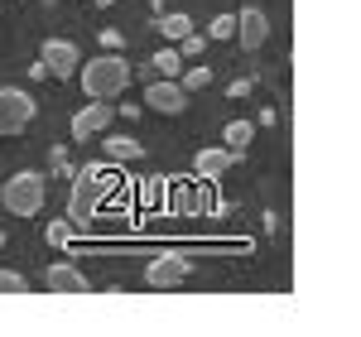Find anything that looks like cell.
Masks as SVG:
<instances>
[{
  "label": "cell",
  "instance_id": "6da1fadb",
  "mask_svg": "<svg viewBox=\"0 0 361 337\" xmlns=\"http://www.w3.org/2000/svg\"><path fill=\"white\" fill-rule=\"evenodd\" d=\"M116 168H102V164H87L82 173H78V183H73V202H68V222H73V231H87V226L97 222V202L116 188Z\"/></svg>",
  "mask_w": 361,
  "mask_h": 337
},
{
  "label": "cell",
  "instance_id": "7a4b0ae2",
  "mask_svg": "<svg viewBox=\"0 0 361 337\" xmlns=\"http://www.w3.org/2000/svg\"><path fill=\"white\" fill-rule=\"evenodd\" d=\"M126 87H130V63L116 54V49L102 54V58H92V63H82V92L92 102H111Z\"/></svg>",
  "mask_w": 361,
  "mask_h": 337
},
{
  "label": "cell",
  "instance_id": "3957f363",
  "mask_svg": "<svg viewBox=\"0 0 361 337\" xmlns=\"http://www.w3.org/2000/svg\"><path fill=\"white\" fill-rule=\"evenodd\" d=\"M0 202H5V212L10 217H39V207H44V173H15V178H5V188H0Z\"/></svg>",
  "mask_w": 361,
  "mask_h": 337
},
{
  "label": "cell",
  "instance_id": "277c9868",
  "mask_svg": "<svg viewBox=\"0 0 361 337\" xmlns=\"http://www.w3.org/2000/svg\"><path fill=\"white\" fill-rule=\"evenodd\" d=\"M34 121V97L20 87H0V135H20Z\"/></svg>",
  "mask_w": 361,
  "mask_h": 337
},
{
  "label": "cell",
  "instance_id": "5b68a950",
  "mask_svg": "<svg viewBox=\"0 0 361 337\" xmlns=\"http://www.w3.org/2000/svg\"><path fill=\"white\" fill-rule=\"evenodd\" d=\"M111 121H116L111 102H87L82 111L73 116V140H97V135H106Z\"/></svg>",
  "mask_w": 361,
  "mask_h": 337
},
{
  "label": "cell",
  "instance_id": "8992f818",
  "mask_svg": "<svg viewBox=\"0 0 361 337\" xmlns=\"http://www.w3.org/2000/svg\"><path fill=\"white\" fill-rule=\"evenodd\" d=\"M145 106L159 116H178L183 106H188V92L173 82V78H154V82L145 87Z\"/></svg>",
  "mask_w": 361,
  "mask_h": 337
},
{
  "label": "cell",
  "instance_id": "52a82bcc",
  "mask_svg": "<svg viewBox=\"0 0 361 337\" xmlns=\"http://www.w3.org/2000/svg\"><path fill=\"white\" fill-rule=\"evenodd\" d=\"M39 63L49 68V78H73L78 63H82V54H78V44H68V39H49L44 54H39Z\"/></svg>",
  "mask_w": 361,
  "mask_h": 337
},
{
  "label": "cell",
  "instance_id": "ba28073f",
  "mask_svg": "<svg viewBox=\"0 0 361 337\" xmlns=\"http://www.w3.org/2000/svg\"><path fill=\"white\" fill-rule=\"evenodd\" d=\"M145 280L154 284V289H178V284L188 280V260L183 255H154L149 270H145Z\"/></svg>",
  "mask_w": 361,
  "mask_h": 337
},
{
  "label": "cell",
  "instance_id": "9c48e42d",
  "mask_svg": "<svg viewBox=\"0 0 361 337\" xmlns=\"http://www.w3.org/2000/svg\"><path fill=\"white\" fill-rule=\"evenodd\" d=\"M236 39H241L246 54H255V49L270 39V20H265V10H255V5L241 10V15H236Z\"/></svg>",
  "mask_w": 361,
  "mask_h": 337
},
{
  "label": "cell",
  "instance_id": "30bf717a",
  "mask_svg": "<svg viewBox=\"0 0 361 337\" xmlns=\"http://www.w3.org/2000/svg\"><path fill=\"white\" fill-rule=\"evenodd\" d=\"M231 159H241V154H231V149H197L193 173H197V178H207V183H217L226 168H231Z\"/></svg>",
  "mask_w": 361,
  "mask_h": 337
},
{
  "label": "cell",
  "instance_id": "8fae6325",
  "mask_svg": "<svg viewBox=\"0 0 361 337\" xmlns=\"http://www.w3.org/2000/svg\"><path fill=\"white\" fill-rule=\"evenodd\" d=\"M49 289H58V294H92V284H87V275L78 270V265H49Z\"/></svg>",
  "mask_w": 361,
  "mask_h": 337
},
{
  "label": "cell",
  "instance_id": "7c38bea8",
  "mask_svg": "<svg viewBox=\"0 0 361 337\" xmlns=\"http://www.w3.org/2000/svg\"><path fill=\"white\" fill-rule=\"evenodd\" d=\"M102 145H106V154L111 159H140V140H130V135H102Z\"/></svg>",
  "mask_w": 361,
  "mask_h": 337
},
{
  "label": "cell",
  "instance_id": "4fadbf2b",
  "mask_svg": "<svg viewBox=\"0 0 361 337\" xmlns=\"http://www.w3.org/2000/svg\"><path fill=\"white\" fill-rule=\"evenodd\" d=\"M250 140H255V125H250V121H231V125H226V149H231V154H246Z\"/></svg>",
  "mask_w": 361,
  "mask_h": 337
},
{
  "label": "cell",
  "instance_id": "5bb4252c",
  "mask_svg": "<svg viewBox=\"0 0 361 337\" xmlns=\"http://www.w3.org/2000/svg\"><path fill=\"white\" fill-rule=\"evenodd\" d=\"M149 73H159V78H178V49H159V54L149 58Z\"/></svg>",
  "mask_w": 361,
  "mask_h": 337
},
{
  "label": "cell",
  "instance_id": "9a60e30c",
  "mask_svg": "<svg viewBox=\"0 0 361 337\" xmlns=\"http://www.w3.org/2000/svg\"><path fill=\"white\" fill-rule=\"evenodd\" d=\"M159 34L178 44L183 34H193V20H188V15H164V20H159Z\"/></svg>",
  "mask_w": 361,
  "mask_h": 337
},
{
  "label": "cell",
  "instance_id": "2e32d148",
  "mask_svg": "<svg viewBox=\"0 0 361 337\" xmlns=\"http://www.w3.org/2000/svg\"><path fill=\"white\" fill-rule=\"evenodd\" d=\"M0 294H29V284L20 270H0Z\"/></svg>",
  "mask_w": 361,
  "mask_h": 337
},
{
  "label": "cell",
  "instance_id": "e0dca14e",
  "mask_svg": "<svg viewBox=\"0 0 361 337\" xmlns=\"http://www.w3.org/2000/svg\"><path fill=\"white\" fill-rule=\"evenodd\" d=\"M207 82H212V73H207V68H188V73H183V82H178V87H183V92H202Z\"/></svg>",
  "mask_w": 361,
  "mask_h": 337
},
{
  "label": "cell",
  "instance_id": "ac0fdd59",
  "mask_svg": "<svg viewBox=\"0 0 361 337\" xmlns=\"http://www.w3.org/2000/svg\"><path fill=\"white\" fill-rule=\"evenodd\" d=\"M207 34H212V39H231V34H236V15H217V20L207 25Z\"/></svg>",
  "mask_w": 361,
  "mask_h": 337
},
{
  "label": "cell",
  "instance_id": "d6986e66",
  "mask_svg": "<svg viewBox=\"0 0 361 337\" xmlns=\"http://www.w3.org/2000/svg\"><path fill=\"white\" fill-rule=\"evenodd\" d=\"M49 241L54 246H68L73 241V222H49Z\"/></svg>",
  "mask_w": 361,
  "mask_h": 337
},
{
  "label": "cell",
  "instance_id": "ffe728a7",
  "mask_svg": "<svg viewBox=\"0 0 361 337\" xmlns=\"http://www.w3.org/2000/svg\"><path fill=\"white\" fill-rule=\"evenodd\" d=\"M97 5H111V0H97Z\"/></svg>",
  "mask_w": 361,
  "mask_h": 337
}]
</instances>
